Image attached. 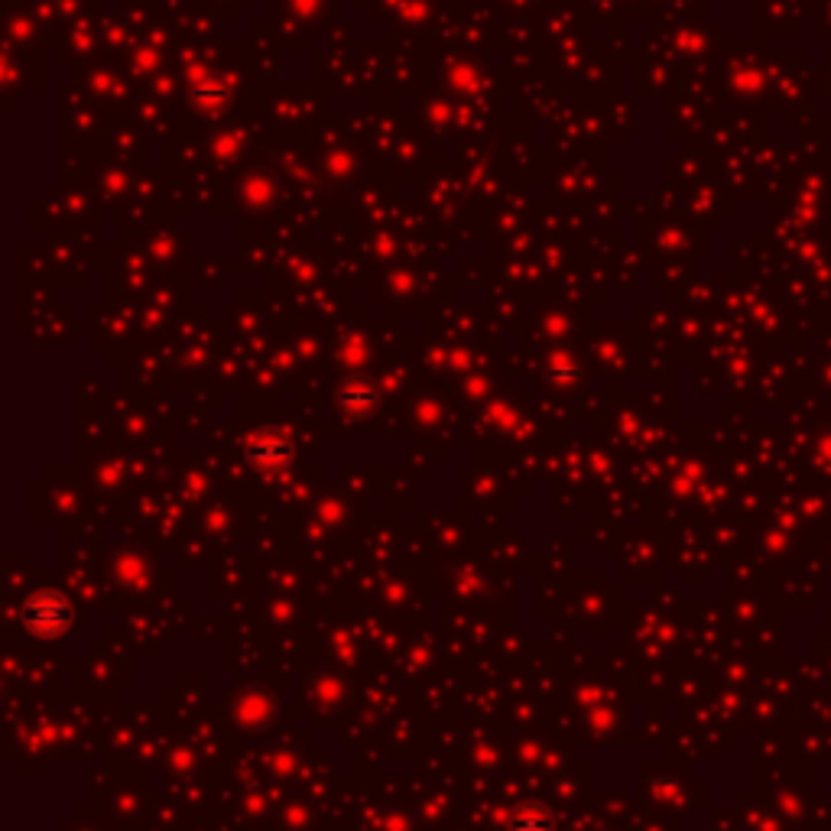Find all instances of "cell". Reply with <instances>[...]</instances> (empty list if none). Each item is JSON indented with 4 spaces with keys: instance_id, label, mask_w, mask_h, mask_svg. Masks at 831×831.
I'll list each match as a JSON object with an SVG mask.
<instances>
[{
    "instance_id": "6da1fadb",
    "label": "cell",
    "mask_w": 831,
    "mask_h": 831,
    "mask_svg": "<svg viewBox=\"0 0 831 831\" xmlns=\"http://www.w3.org/2000/svg\"><path fill=\"white\" fill-rule=\"evenodd\" d=\"M23 621L30 623L37 633H46V637H56L62 633L69 623H72V608L62 594L56 591H42L37 594L27 608H23Z\"/></svg>"
}]
</instances>
